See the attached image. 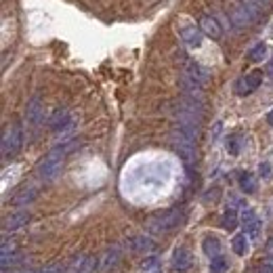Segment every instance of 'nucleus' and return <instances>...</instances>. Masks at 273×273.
<instances>
[{"label":"nucleus","instance_id":"4","mask_svg":"<svg viewBox=\"0 0 273 273\" xmlns=\"http://www.w3.org/2000/svg\"><path fill=\"white\" fill-rule=\"evenodd\" d=\"M65 122H67V114L65 112H55L53 118H50V126L53 128H61Z\"/></svg>","mask_w":273,"mask_h":273},{"label":"nucleus","instance_id":"1","mask_svg":"<svg viewBox=\"0 0 273 273\" xmlns=\"http://www.w3.org/2000/svg\"><path fill=\"white\" fill-rule=\"evenodd\" d=\"M21 145V130L19 128H11L7 134H5V141H3V153L9 156V153H15Z\"/></svg>","mask_w":273,"mask_h":273},{"label":"nucleus","instance_id":"6","mask_svg":"<svg viewBox=\"0 0 273 273\" xmlns=\"http://www.w3.org/2000/svg\"><path fill=\"white\" fill-rule=\"evenodd\" d=\"M254 3H257V5L261 7V11H267V9L271 7V3H273V0H254Z\"/></svg>","mask_w":273,"mask_h":273},{"label":"nucleus","instance_id":"2","mask_svg":"<svg viewBox=\"0 0 273 273\" xmlns=\"http://www.w3.org/2000/svg\"><path fill=\"white\" fill-rule=\"evenodd\" d=\"M200 28H202V32L204 34H208V36H212V38H219L221 34V25L216 23V19L214 17H210V15H204L202 19H200Z\"/></svg>","mask_w":273,"mask_h":273},{"label":"nucleus","instance_id":"5","mask_svg":"<svg viewBox=\"0 0 273 273\" xmlns=\"http://www.w3.org/2000/svg\"><path fill=\"white\" fill-rule=\"evenodd\" d=\"M265 50H267L265 44H259L257 48H252V50H250V59H252V61H259V59L265 55Z\"/></svg>","mask_w":273,"mask_h":273},{"label":"nucleus","instance_id":"3","mask_svg":"<svg viewBox=\"0 0 273 273\" xmlns=\"http://www.w3.org/2000/svg\"><path fill=\"white\" fill-rule=\"evenodd\" d=\"M181 36H183V40L189 44V46H200V42H202V34L196 28H185L181 32Z\"/></svg>","mask_w":273,"mask_h":273},{"label":"nucleus","instance_id":"7","mask_svg":"<svg viewBox=\"0 0 273 273\" xmlns=\"http://www.w3.org/2000/svg\"><path fill=\"white\" fill-rule=\"evenodd\" d=\"M269 122H271V124H273V112H271V114H269Z\"/></svg>","mask_w":273,"mask_h":273}]
</instances>
